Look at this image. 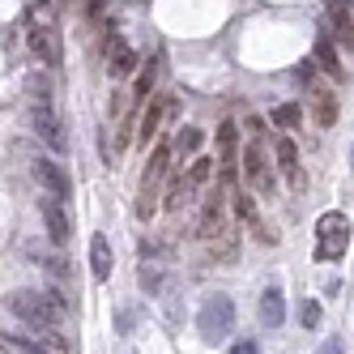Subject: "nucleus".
I'll return each instance as SVG.
<instances>
[{
  "label": "nucleus",
  "mask_w": 354,
  "mask_h": 354,
  "mask_svg": "<svg viewBox=\"0 0 354 354\" xmlns=\"http://www.w3.org/2000/svg\"><path fill=\"white\" fill-rule=\"evenodd\" d=\"M30 94H35V103H47V98H52V82H47L43 73H35V77H30Z\"/></svg>",
  "instance_id": "25"
},
{
  "label": "nucleus",
  "mask_w": 354,
  "mask_h": 354,
  "mask_svg": "<svg viewBox=\"0 0 354 354\" xmlns=\"http://www.w3.org/2000/svg\"><path fill=\"white\" fill-rule=\"evenodd\" d=\"M316 68L328 73L333 82H346V68H342V56H337V43L328 30H316Z\"/></svg>",
  "instance_id": "10"
},
{
  "label": "nucleus",
  "mask_w": 354,
  "mask_h": 354,
  "mask_svg": "<svg viewBox=\"0 0 354 354\" xmlns=\"http://www.w3.org/2000/svg\"><path fill=\"white\" fill-rule=\"evenodd\" d=\"M5 308H9L17 320L35 324V328H52L56 316H60V308H56L47 295H39V290H9V295H5Z\"/></svg>",
  "instance_id": "2"
},
{
  "label": "nucleus",
  "mask_w": 354,
  "mask_h": 354,
  "mask_svg": "<svg viewBox=\"0 0 354 354\" xmlns=\"http://www.w3.org/2000/svg\"><path fill=\"white\" fill-rule=\"evenodd\" d=\"M248 226H252V235H257V239H261V243H277V235H273V231H269V226H265V222H261V218H257V222H248Z\"/></svg>",
  "instance_id": "31"
},
{
  "label": "nucleus",
  "mask_w": 354,
  "mask_h": 354,
  "mask_svg": "<svg viewBox=\"0 0 354 354\" xmlns=\"http://www.w3.org/2000/svg\"><path fill=\"white\" fill-rule=\"evenodd\" d=\"M243 129H248V137H252V141H261V137H265V120H261L257 111H252V115L243 120Z\"/></svg>",
  "instance_id": "30"
},
{
  "label": "nucleus",
  "mask_w": 354,
  "mask_h": 354,
  "mask_svg": "<svg viewBox=\"0 0 354 354\" xmlns=\"http://www.w3.org/2000/svg\"><path fill=\"white\" fill-rule=\"evenodd\" d=\"M312 115L320 129H333L337 124V94L324 90V86H312Z\"/></svg>",
  "instance_id": "14"
},
{
  "label": "nucleus",
  "mask_w": 354,
  "mask_h": 354,
  "mask_svg": "<svg viewBox=\"0 0 354 354\" xmlns=\"http://www.w3.org/2000/svg\"><path fill=\"white\" fill-rule=\"evenodd\" d=\"M30 124H35V133L60 154V149H64V124H60V115L52 111V103H35V107H30Z\"/></svg>",
  "instance_id": "8"
},
{
  "label": "nucleus",
  "mask_w": 354,
  "mask_h": 354,
  "mask_svg": "<svg viewBox=\"0 0 354 354\" xmlns=\"http://www.w3.org/2000/svg\"><path fill=\"white\" fill-rule=\"evenodd\" d=\"M137 68H141V60H137V52H133V43L120 39V35H107V73H111V77H115V82L137 77Z\"/></svg>",
  "instance_id": "6"
},
{
  "label": "nucleus",
  "mask_w": 354,
  "mask_h": 354,
  "mask_svg": "<svg viewBox=\"0 0 354 354\" xmlns=\"http://www.w3.org/2000/svg\"><path fill=\"white\" fill-rule=\"evenodd\" d=\"M154 214H158V205H154V192H141V196H137V218H141V222H149Z\"/></svg>",
  "instance_id": "27"
},
{
  "label": "nucleus",
  "mask_w": 354,
  "mask_h": 354,
  "mask_svg": "<svg viewBox=\"0 0 354 354\" xmlns=\"http://www.w3.org/2000/svg\"><path fill=\"white\" fill-rule=\"evenodd\" d=\"M154 82H158V60L149 56V60H141L137 77H133V107H141L145 98H154Z\"/></svg>",
  "instance_id": "17"
},
{
  "label": "nucleus",
  "mask_w": 354,
  "mask_h": 354,
  "mask_svg": "<svg viewBox=\"0 0 354 354\" xmlns=\"http://www.w3.org/2000/svg\"><path fill=\"white\" fill-rule=\"evenodd\" d=\"M269 120H273V129L295 133L299 124H303V107H299V103H282V107H273V111H269Z\"/></svg>",
  "instance_id": "20"
},
{
  "label": "nucleus",
  "mask_w": 354,
  "mask_h": 354,
  "mask_svg": "<svg viewBox=\"0 0 354 354\" xmlns=\"http://www.w3.org/2000/svg\"><path fill=\"white\" fill-rule=\"evenodd\" d=\"M328 21H333V30H337V43L346 47V52H354V13L342 9V13H333Z\"/></svg>",
  "instance_id": "21"
},
{
  "label": "nucleus",
  "mask_w": 354,
  "mask_h": 354,
  "mask_svg": "<svg viewBox=\"0 0 354 354\" xmlns=\"http://www.w3.org/2000/svg\"><path fill=\"white\" fill-rule=\"evenodd\" d=\"M299 320H303V328H316L320 324V303L308 299V303H303V312H299Z\"/></svg>",
  "instance_id": "28"
},
{
  "label": "nucleus",
  "mask_w": 354,
  "mask_h": 354,
  "mask_svg": "<svg viewBox=\"0 0 354 354\" xmlns=\"http://www.w3.org/2000/svg\"><path fill=\"white\" fill-rule=\"evenodd\" d=\"M324 354H342V342L333 337V342H328V346H324Z\"/></svg>",
  "instance_id": "35"
},
{
  "label": "nucleus",
  "mask_w": 354,
  "mask_h": 354,
  "mask_svg": "<svg viewBox=\"0 0 354 354\" xmlns=\"http://www.w3.org/2000/svg\"><path fill=\"white\" fill-rule=\"evenodd\" d=\"M162 115H167V98H149V107L141 111V133H137V141L149 149V145H158V129H162Z\"/></svg>",
  "instance_id": "13"
},
{
  "label": "nucleus",
  "mask_w": 354,
  "mask_h": 354,
  "mask_svg": "<svg viewBox=\"0 0 354 354\" xmlns=\"http://www.w3.org/2000/svg\"><path fill=\"white\" fill-rule=\"evenodd\" d=\"M316 261H342L346 257V248H350V222H346V214H320V222H316Z\"/></svg>",
  "instance_id": "3"
},
{
  "label": "nucleus",
  "mask_w": 354,
  "mask_h": 354,
  "mask_svg": "<svg viewBox=\"0 0 354 354\" xmlns=\"http://www.w3.org/2000/svg\"><path fill=\"white\" fill-rule=\"evenodd\" d=\"M103 9H107V0H86V13H90V17H98Z\"/></svg>",
  "instance_id": "34"
},
{
  "label": "nucleus",
  "mask_w": 354,
  "mask_h": 354,
  "mask_svg": "<svg viewBox=\"0 0 354 354\" xmlns=\"http://www.w3.org/2000/svg\"><path fill=\"white\" fill-rule=\"evenodd\" d=\"M218 149H222V167H235V158H239V124L235 120L218 124Z\"/></svg>",
  "instance_id": "18"
},
{
  "label": "nucleus",
  "mask_w": 354,
  "mask_h": 354,
  "mask_svg": "<svg viewBox=\"0 0 354 354\" xmlns=\"http://www.w3.org/2000/svg\"><path fill=\"white\" fill-rule=\"evenodd\" d=\"M111 269H115V261H111V243H107V235H94V239H90V273L98 277V282H107Z\"/></svg>",
  "instance_id": "16"
},
{
  "label": "nucleus",
  "mask_w": 354,
  "mask_h": 354,
  "mask_svg": "<svg viewBox=\"0 0 354 354\" xmlns=\"http://www.w3.org/2000/svg\"><path fill=\"white\" fill-rule=\"evenodd\" d=\"M201 145H205V133H201V129H180V137H175V154H180V158H192Z\"/></svg>",
  "instance_id": "22"
},
{
  "label": "nucleus",
  "mask_w": 354,
  "mask_h": 354,
  "mask_svg": "<svg viewBox=\"0 0 354 354\" xmlns=\"http://www.w3.org/2000/svg\"><path fill=\"white\" fill-rule=\"evenodd\" d=\"M273 158H277V171H286L290 188H303V184H308V175H303V167H299V145H295V137H290V133L277 137Z\"/></svg>",
  "instance_id": "9"
},
{
  "label": "nucleus",
  "mask_w": 354,
  "mask_h": 354,
  "mask_svg": "<svg viewBox=\"0 0 354 354\" xmlns=\"http://www.w3.org/2000/svg\"><path fill=\"white\" fill-rule=\"evenodd\" d=\"M158 282H162L158 269H149V265H145V269H141V286H145V290H158Z\"/></svg>",
  "instance_id": "32"
},
{
  "label": "nucleus",
  "mask_w": 354,
  "mask_h": 354,
  "mask_svg": "<svg viewBox=\"0 0 354 354\" xmlns=\"http://www.w3.org/2000/svg\"><path fill=\"white\" fill-rule=\"evenodd\" d=\"M26 43H30V52H35L39 60L56 64V43H52V35H47L43 26H30V30H26Z\"/></svg>",
  "instance_id": "19"
},
{
  "label": "nucleus",
  "mask_w": 354,
  "mask_h": 354,
  "mask_svg": "<svg viewBox=\"0 0 354 354\" xmlns=\"http://www.w3.org/2000/svg\"><path fill=\"white\" fill-rule=\"evenodd\" d=\"M295 82H299V86H308V90H312V86H316V60H303V64L295 68Z\"/></svg>",
  "instance_id": "26"
},
{
  "label": "nucleus",
  "mask_w": 354,
  "mask_h": 354,
  "mask_svg": "<svg viewBox=\"0 0 354 354\" xmlns=\"http://www.w3.org/2000/svg\"><path fill=\"white\" fill-rule=\"evenodd\" d=\"M171 158H175V149L167 141H158L154 154H149V162H145V171H141V192H154L158 188V180L171 171Z\"/></svg>",
  "instance_id": "12"
},
{
  "label": "nucleus",
  "mask_w": 354,
  "mask_h": 354,
  "mask_svg": "<svg viewBox=\"0 0 354 354\" xmlns=\"http://www.w3.org/2000/svg\"><path fill=\"white\" fill-rule=\"evenodd\" d=\"M231 354H261V346L252 342V337H239V342L231 346Z\"/></svg>",
  "instance_id": "33"
},
{
  "label": "nucleus",
  "mask_w": 354,
  "mask_h": 354,
  "mask_svg": "<svg viewBox=\"0 0 354 354\" xmlns=\"http://www.w3.org/2000/svg\"><path fill=\"white\" fill-rule=\"evenodd\" d=\"M196 333H201V342L231 337L235 333V303L226 295H209L205 303H201V312H196Z\"/></svg>",
  "instance_id": "1"
},
{
  "label": "nucleus",
  "mask_w": 354,
  "mask_h": 354,
  "mask_svg": "<svg viewBox=\"0 0 354 354\" xmlns=\"http://www.w3.org/2000/svg\"><path fill=\"white\" fill-rule=\"evenodd\" d=\"M350 162H354V149H350Z\"/></svg>",
  "instance_id": "36"
},
{
  "label": "nucleus",
  "mask_w": 354,
  "mask_h": 354,
  "mask_svg": "<svg viewBox=\"0 0 354 354\" xmlns=\"http://www.w3.org/2000/svg\"><path fill=\"white\" fill-rule=\"evenodd\" d=\"M239 167H243V180L257 188V192H273L277 188V180H273V167H269V158H265V149H261V141H252L243 154H239Z\"/></svg>",
  "instance_id": "4"
},
{
  "label": "nucleus",
  "mask_w": 354,
  "mask_h": 354,
  "mask_svg": "<svg viewBox=\"0 0 354 354\" xmlns=\"http://www.w3.org/2000/svg\"><path fill=\"white\" fill-rule=\"evenodd\" d=\"M222 218H226V196H222V188H209L205 205H201V239L222 235Z\"/></svg>",
  "instance_id": "11"
},
{
  "label": "nucleus",
  "mask_w": 354,
  "mask_h": 354,
  "mask_svg": "<svg viewBox=\"0 0 354 354\" xmlns=\"http://www.w3.org/2000/svg\"><path fill=\"white\" fill-rule=\"evenodd\" d=\"M0 346H5L9 354H47V350H39V346H26V342H13V337H0Z\"/></svg>",
  "instance_id": "29"
},
{
  "label": "nucleus",
  "mask_w": 354,
  "mask_h": 354,
  "mask_svg": "<svg viewBox=\"0 0 354 354\" xmlns=\"http://www.w3.org/2000/svg\"><path fill=\"white\" fill-rule=\"evenodd\" d=\"M39 214H43V226H47V239H52L56 248H64L68 235H73V218H68V209H64V201H56V196L43 192Z\"/></svg>",
  "instance_id": "5"
},
{
  "label": "nucleus",
  "mask_w": 354,
  "mask_h": 354,
  "mask_svg": "<svg viewBox=\"0 0 354 354\" xmlns=\"http://www.w3.org/2000/svg\"><path fill=\"white\" fill-rule=\"evenodd\" d=\"M214 167H218L214 158H196V162L188 167V184H192V188H201V184H209V175H214Z\"/></svg>",
  "instance_id": "24"
},
{
  "label": "nucleus",
  "mask_w": 354,
  "mask_h": 354,
  "mask_svg": "<svg viewBox=\"0 0 354 354\" xmlns=\"http://www.w3.org/2000/svg\"><path fill=\"white\" fill-rule=\"evenodd\" d=\"M231 209H235L243 222H257V201H252L248 188H235V192H231Z\"/></svg>",
  "instance_id": "23"
},
{
  "label": "nucleus",
  "mask_w": 354,
  "mask_h": 354,
  "mask_svg": "<svg viewBox=\"0 0 354 354\" xmlns=\"http://www.w3.org/2000/svg\"><path fill=\"white\" fill-rule=\"evenodd\" d=\"M30 175L47 188V196H56V201H68V196H73V184H68V175L60 171V162H52V158H35V162H30Z\"/></svg>",
  "instance_id": "7"
},
{
  "label": "nucleus",
  "mask_w": 354,
  "mask_h": 354,
  "mask_svg": "<svg viewBox=\"0 0 354 354\" xmlns=\"http://www.w3.org/2000/svg\"><path fill=\"white\" fill-rule=\"evenodd\" d=\"M261 324L265 328H282L286 324V299H282V290H277V286H269L261 295Z\"/></svg>",
  "instance_id": "15"
}]
</instances>
